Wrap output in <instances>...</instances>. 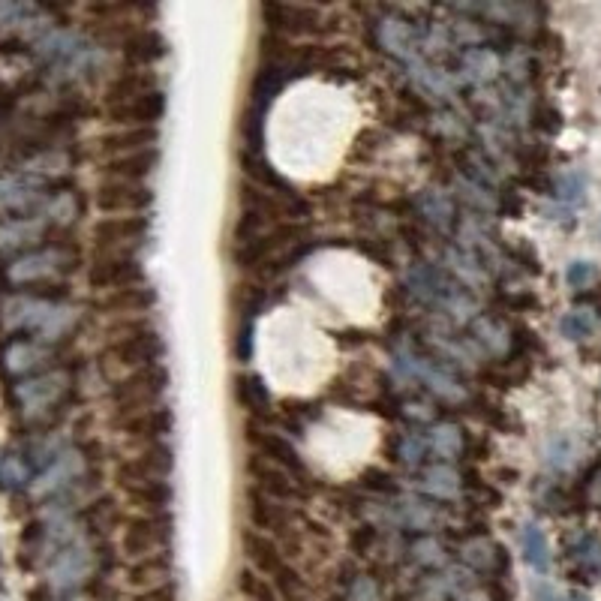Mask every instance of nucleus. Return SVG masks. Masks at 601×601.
Segmentation results:
<instances>
[{
    "instance_id": "obj_1",
    "label": "nucleus",
    "mask_w": 601,
    "mask_h": 601,
    "mask_svg": "<svg viewBox=\"0 0 601 601\" xmlns=\"http://www.w3.org/2000/svg\"><path fill=\"white\" fill-rule=\"evenodd\" d=\"M79 322V307L40 295H13L0 304V325L4 331L34 334L37 343H55L67 337Z\"/></svg>"
},
{
    "instance_id": "obj_2",
    "label": "nucleus",
    "mask_w": 601,
    "mask_h": 601,
    "mask_svg": "<svg viewBox=\"0 0 601 601\" xmlns=\"http://www.w3.org/2000/svg\"><path fill=\"white\" fill-rule=\"evenodd\" d=\"M34 52L43 58V64L49 67V73L61 82H79V79H91L100 64H103V49L94 46L91 40H85L76 31L67 28H52L46 31L37 43Z\"/></svg>"
},
{
    "instance_id": "obj_3",
    "label": "nucleus",
    "mask_w": 601,
    "mask_h": 601,
    "mask_svg": "<svg viewBox=\"0 0 601 601\" xmlns=\"http://www.w3.org/2000/svg\"><path fill=\"white\" fill-rule=\"evenodd\" d=\"M166 394H169V370L166 364H157V367L121 376L112 385V406L118 409L121 418H127V415L163 406Z\"/></svg>"
},
{
    "instance_id": "obj_4",
    "label": "nucleus",
    "mask_w": 601,
    "mask_h": 601,
    "mask_svg": "<svg viewBox=\"0 0 601 601\" xmlns=\"http://www.w3.org/2000/svg\"><path fill=\"white\" fill-rule=\"evenodd\" d=\"M103 358H106V367L130 376V373H139V370L163 364L166 340H163V334L157 328H151V331H142V334H130V337L112 340L103 349Z\"/></svg>"
},
{
    "instance_id": "obj_5",
    "label": "nucleus",
    "mask_w": 601,
    "mask_h": 601,
    "mask_svg": "<svg viewBox=\"0 0 601 601\" xmlns=\"http://www.w3.org/2000/svg\"><path fill=\"white\" fill-rule=\"evenodd\" d=\"M76 268V253L67 247H46V250H31L25 256H16L7 265V280L13 286H40L49 280H58Z\"/></svg>"
},
{
    "instance_id": "obj_6",
    "label": "nucleus",
    "mask_w": 601,
    "mask_h": 601,
    "mask_svg": "<svg viewBox=\"0 0 601 601\" xmlns=\"http://www.w3.org/2000/svg\"><path fill=\"white\" fill-rule=\"evenodd\" d=\"M172 532H175L172 517L166 511H145L124 523L121 547L130 559H148L166 550V544L172 541Z\"/></svg>"
},
{
    "instance_id": "obj_7",
    "label": "nucleus",
    "mask_w": 601,
    "mask_h": 601,
    "mask_svg": "<svg viewBox=\"0 0 601 601\" xmlns=\"http://www.w3.org/2000/svg\"><path fill=\"white\" fill-rule=\"evenodd\" d=\"M151 235V220L142 217H106L94 226V247L106 256H139Z\"/></svg>"
},
{
    "instance_id": "obj_8",
    "label": "nucleus",
    "mask_w": 601,
    "mask_h": 601,
    "mask_svg": "<svg viewBox=\"0 0 601 601\" xmlns=\"http://www.w3.org/2000/svg\"><path fill=\"white\" fill-rule=\"evenodd\" d=\"M70 373L67 370H46L37 376H28L16 385V403L28 418L52 412L70 391Z\"/></svg>"
},
{
    "instance_id": "obj_9",
    "label": "nucleus",
    "mask_w": 601,
    "mask_h": 601,
    "mask_svg": "<svg viewBox=\"0 0 601 601\" xmlns=\"http://www.w3.org/2000/svg\"><path fill=\"white\" fill-rule=\"evenodd\" d=\"M88 283L97 292H118V289L145 286V265H142L139 256H106V253H97L94 265L88 271Z\"/></svg>"
},
{
    "instance_id": "obj_10",
    "label": "nucleus",
    "mask_w": 601,
    "mask_h": 601,
    "mask_svg": "<svg viewBox=\"0 0 601 601\" xmlns=\"http://www.w3.org/2000/svg\"><path fill=\"white\" fill-rule=\"evenodd\" d=\"M94 571V550L85 538L61 547L52 559H49V583L55 589H76L79 583H85Z\"/></svg>"
},
{
    "instance_id": "obj_11",
    "label": "nucleus",
    "mask_w": 601,
    "mask_h": 601,
    "mask_svg": "<svg viewBox=\"0 0 601 601\" xmlns=\"http://www.w3.org/2000/svg\"><path fill=\"white\" fill-rule=\"evenodd\" d=\"M154 205V190L148 184H115L103 181L97 190V208L103 214H121V217H142Z\"/></svg>"
},
{
    "instance_id": "obj_12",
    "label": "nucleus",
    "mask_w": 601,
    "mask_h": 601,
    "mask_svg": "<svg viewBox=\"0 0 601 601\" xmlns=\"http://www.w3.org/2000/svg\"><path fill=\"white\" fill-rule=\"evenodd\" d=\"M85 478V457L82 451L64 448L34 481V493L37 496H61L67 490H73L79 481Z\"/></svg>"
},
{
    "instance_id": "obj_13",
    "label": "nucleus",
    "mask_w": 601,
    "mask_h": 601,
    "mask_svg": "<svg viewBox=\"0 0 601 601\" xmlns=\"http://www.w3.org/2000/svg\"><path fill=\"white\" fill-rule=\"evenodd\" d=\"M172 466H175V457H172L169 445H154V448H145L142 454L121 460L115 478H118V487L133 484V481H160V478L172 475Z\"/></svg>"
},
{
    "instance_id": "obj_14",
    "label": "nucleus",
    "mask_w": 601,
    "mask_h": 601,
    "mask_svg": "<svg viewBox=\"0 0 601 601\" xmlns=\"http://www.w3.org/2000/svg\"><path fill=\"white\" fill-rule=\"evenodd\" d=\"M166 115V91H154L145 97H130L121 103H109L106 106V118L118 127H151Z\"/></svg>"
},
{
    "instance_id": "obj_15",
    "label": "nucleus",
    "mask_w": 601,
    "mask_h": 601,
    "mask_svg": "<svg viewBox=\"0 0 601 601\" xmlns=\"http://www.w3.org/2000/svg\"><path fill=\"white\" fill-rule=\"evenodd\" d=\"M175 427V415L169 406H157V409H145V412H136V415H127L121 418L118 430L130 439V442H139L145 448H154V445H163V439L172 433Z\"/></svg>"
},
{
    "instance_id": "obj_16",
    "label": "nucleus",
    "mask_w": 601,
    "mask_h": 601,
    "mask_svg": "<svg viewBox=\"0 0 601 601\" xmlns=\"http://www.w3.org/2000/svg\"><path fill=\"white\" fill-rule=\"evenodd\" d=\"M49 193H43V184L31 175H10L0 178V208L13 211L16 217H31V211H43Z\"/></svg>"
},
{
    "instance_id": "obj_17",
    "label": "nucleus",
    "mask_w": 601,
    "mask_h": 601,
    "mask_svg": "<svg viewBox=\"0 0 601 601\" xmlns=\"http://www.w3.org/2000/svg\"><path fill=\"white\" fill-rule=\"evenodd\" d=\"M46 235V220L31 214V217H10L0 223V256H16L25 250L31 253L34 244H40Z\"/></svg>"
},
{
    "instance_id": "obj_18",
    "label": "nucleus",
    "mask_w": 601,
    "mask_h": 601,
    "mask_svg": "<svg viewBox=\"0 0 601 601\" xmlns=\"http://www.w3.org/2000/svg\"><path fill=\"white\" fill-rule=\"evenodd\" d=\"M157 142H160V133L154 127H133V130H118L97 139V154H103L106 160H118V157H130L142 151H157Z\"/></svg>"
},
{
    "instance_id": "obj_19",
    "label": "nucleus",
    "mask_w": 601,
    "mask_h": 601,
    "mask_svg": "<svg viewBox=\"0 0 601 601\" xmlns=\"http://www.w3.org/2000/svg\"><path fill=\"white\" fill-rule=\"evenodd\" d=\"M121 49H124V58L133 64V70H151V67H157L169 55V43L157 31H151V28L130 31L124 37Z\"/></svg>"
},
{
    "instance_id": "obj_20",
    "label": "nucleus",
    "mask_w": 601,
    "mask_h": 601,
    "mask_svg": "<svg viewBox=\"0 0 601 601\" xmlns=\"http://www.w3.org/2000/svg\"><path fill=\"white\" fill-rule=\"evenodd\" d=\"M157 166H160V151H142V154L106 160L100 172L106 181H115V184H145L157 172Z\"/></svg>"
},
{
    "instance_id": "obj_21",
    "label": "nucleus",
    "mask_w": 601,
    "mask_h": 601,
    "mask_svg": "<svg viewBox=\"0 0 601 601\" xmlns=\"http://www.w3.org/2000/svg\"><path fill=\"white\" fill-rule=\"evenodd\" d=\"M247 439L253 442V448L259 451V457H265L268 463L286 469L289 475L298 472L304 475V463H301V454L295 451L292 442H286L283 436L277 433H262V430H247Z\"/></svg>"
},
{
    "instance_id": "obj_22",
    "label": "nucleus",
    "mask_w": 601,
    "mask_h": 601,
    "mask_svg": "<svg viewBox=\"0 0 601 601\" xmlns=\"http://www.w3.org/2000/svg\"><path fill=\"white\" fill-rule=\"evenodd\" d=\"M52 352L46 343H37V340H13L7 349H4V370L13 373V376H37V370L43 364H49Z\"/></svg>"
},
{
    "instance_id": "obj_23",
    "label": "nucleus",
    "mask_w": 601,
    "mask_h": 601,
    "mask_svg": "<svg viewBox=\"0 0 601 601\" xmlns=\"http://www.w3.org/2000/svg\"><path fill=\"white\" fill-rule=\"evenodd\" d=\"M250 475H253V481L259 484V490H262L265 496L277 499V502H280V499H298V496H301V490H298V484L292 481V475H289L286 469L268 463V460L259 457V454H256V460L250 463Z\"/></svg>"
},
{
    "instance_id": "obj_24",
    "label": "nucleus",
    "mask_w": 601,
    "mask_h": 601,
    "mask_svg": "<svg viewBox=\"0 0 601 601\" xmlns=\"http://www.w3.org/2000/svg\"><path fill=\"white\" fill-rule=\"evenodd\" d=\"M100 307L112 310L118 316H145L151 307H157V289L154 286H133V289L106 292Z\"/></svg>"
},
{
    "instance_id": "obj_25",
    "label": "nucleus",
    "mask_w": 601,
    "mask_h": 601,
    "mask_svg": "<svg viewBox=\"0 0 601 601\" xmlns=\"http://www.w3.org/2000/svg\"><path fill=\"white\" fill-rule=\"evenodd\" d=\"M154 91H163L154 70H127L106 88V106L130 100V97H145V94H154Z\"/></svg>"
},
{
    "instance_id": "obj_26",
    "label": "nucleus",
    "mask_w": 601,
    "mask_h": 601,
    "mask_svg": "<svg viewBox=\"0 0 601 601\" xmlns=\"http://www.w3.org/2000/svg\"><path fill=\"white\" fill-rule=\"evenodd\" d=\"M121 490L127 493V499L139 502L148 511H166L169 502H172V496H175L169 478H160V481H133V484H124Z\"/></svg>"
},
{
    "instance_id": "obj_27",
    "label": "nucleus",
    "mask_w": 601,
    "mask_h": 601,
    "mask_svg": "<svg viewBox=\"0 0 601 601\" xmlns=\"http://www.w3.org/2000/svg\"><path fill=\"white\" fill-rule=\"evenodd\" d=\"M34 481V466L19 451H0V490L16 493Z\"/></svg>"
},
{
    "instance_id": "obj_28",
    "label": "nucleus",
    "mask_w": 601,
    "mask_h": 601,
    "mask_svg": "<svg viewBox=\"0 0 601 601\" xmlns=\"http://www.w3.org/2000/svg\"><path fill=\"white\" fill-rule=\"evenodd\" d=\"M250 520L259 526V529H286V508L277 502V499H271V496H265L262 490H250Z\"/></svg>"
},
{
    "instance_id": "obj_29",
    "label": "nucleus",
    "mask_w": 601,
    "mask_h": 601,
    "mask_svg": "<svg viewBox=\"0 0 601 601\" xmlns=\"http://www.w3.org/2000/svg\"><path fill=\"white\" fill-rule=\"evenodd\" d=\"M262 13L274 16L277 28H283L289 34H310V31H316V25L322 19L316 10H307V7H265Z\"/></svg>"
},
{
    "instance_id": "obj_30",
    "label": "nucleus",
    "mask_w": 601,
    "mask_h": 601,
    "mask_svg": "<svg viewBox=\"0 0 601 601\" xmlns=\"http://www.w3.org/2000/svg\"><path fill=\"white\" fill-rule=\"evenodd\" d=\"M520 544H523V556H526V562H529L535 571H547V568H550V547H547L544 532H541L535 523L523 526Z\"/></svg>"
},
{
    "instance_id": "obj_31",
    "label": "nucleus",
    "mask_w": 601,
    "mask_h": 601,
    "mask_svg": "<svg viewBox=\"0 0 601 601\" xmlns=\"http://www.w3.org/2000/svg\"><path fill=\"white\" fill-rule=\"evenodd\" d=\"M559 328L568 340H586L598 331V319H595L592 310H571V313L562 316Z\"/></svg>"
},
{
    "instance_id": "obj_32",
    "label": "nucleus",
    "mask_w": 601,
    "mask_h": 601,
    "mask_svg": "<svg viewBox=\"0 0 601 601\" xmlns=\"http://www.w3.org/2000/svg\"><path fill=\"white\" fill-rule=\"evenodd\" d=\"M382 43L388 46V52L400 55V58H412V28L406 22H385L382 25Z\"/></svg>"
},
{
    "instance_id": "obj_33",
    "label": "nucleus",
    "mask_w": 601,
    "mask_h": 601,
    "mask_svg": "<svg viewBox=\"0 0 601 601\" xmlns=\"http://www.w3.org/2000/svg\"><path fill=\"white\" fill-rule=\"evenodd\" d=\"M424 490L436 493V496H454L457 493V475L448 466H433L424 475Z\"/></svg>"
},
{
    "instance_id": "obj_34",
    "label": "nucleus",
    "mask_w": 601,
    "mask_h": 601,
    "mask_svg": "<svg viewBox=\"0 0 601 601\" xmlns=\"http://www.w3.org/2000/svg\"><path fill=\"white\" fill-rule=\"evenodd\" d=\"M238 397H241V403H247L250 409H259V406H268V403H271L268 388H265L262 379H256V376H241V379H238Z\"/></svg>"
},
{
    "instance_id": "obj_35",
    "label": "nucleus",
    "mask_w": 601,
    "mask_h": 601,
    "mask_svg": "<svg viewBox=\"0 0 601 601\" xmlns=\"http://www.w3.org/2000/svg\"><path fill=\"white\" fill-rule=\"evenodd\" d=\"M244 544H247V553L262 565V568H274L277 565V547L262 538L259 532H244Z\"/></svg>"
},
{
    "instance_id": "obj_36",
    "label": "nucleus",
    "mask_w": 601,
    "mask_h": 601,
    "mask_svg": "<svg viewBox=\"0 0 601 601\" xmlns=\"http://www.w3.org/2000/svg\"><path fill=\"white\" fill-rule=\"evenodd\" d=\"M430 445H433V448H436L442 457H454V454L460 451V445H463V442H460V433H457L454 427H448V424H445V427H436V430H433V436H430Z\"/></svg>"
},
{
    "instance_id": "obj_37",
    "label": "nucleus",
    "mask_w": 601,
    "mask_h": 601,
    "mask_svg": "<svg viewBox=\"0 0 601 601\" xmlns=\"http://www.w3.org/2000/svg\"><path fill=\"white\" fill-rule=\"evenodd\" d=\"M595 277H598V271H595L592 262H571L568 271H565V280H568L571 289H589L595 283Z\"/></svg>"
},
{
    "instance_id": "obj_38",
    "label": "nucleus",
    "mask_w": 601,
    "mask_h": 601,
    "mask_svg": "<svg viewBox=\"0 0 601 601\" xmlns=\"http://www.w3.org/2000/svg\"><path fill=\"white\" fill-rule=\"evenodd\" d=\"M577 559H580L586 568H592V571L601 574V541L592 538V535H586V538L577 544Z\"/></svg>"
},
{
    "instance_id": "obj_39",
    "label": "nucleus",
    "mask_w": 601,
    "mask_h": 601,
    "mask_svg": "<svg viewBox=\"0 0 601 601\" xmlns=\"http://www.w3.org/2000/svg\"><path fill=\"white\" fill-rule=\"evenodd\" d=\"M556 196L562 199V202H580V196H583V178L577 175V172H568V175H562L559 178V187H556Z\"/></svg>"
},
{
    "instance_id": "obj_40",
    "label": "nucleus",
    "mask_w": 601,
    "mask_h": 601,
    "mask_svg": "<svg viewBox=\"0 0 601 601\" xmlns=\"http://www.w3.org/2000/svg\"><path fill=\"white\" fill-rule=\"evenodd\" d=\"M547 454H550V463H553V466H568V463H571V442H568V436L553 439Z\"/></svg>"
},
{
    "instance_id": "obj_41",
    "label": "nucleus",
    "mask_w": 601,
    "mask_h": 601,
    "mask_svg": "<svg viewBox=\"0 0 601 601\" xmlns=\"http://www.w3.org/2000/svg\"><path fill=\"white\" fill-rule=\"evenodd\" d=\"M424 448H427V442H424L421 436H415V433H412V436H406V439H403V445H400V457H403V460H409V463H412V460H421Z\"/></svg>"
},
{
    "instance_id": "obj_42",
    "label": "nucleus",
    "mask_w": 601,
    "mask_h": 601,
    "mask_svg": "<svg viewBox=\"0 0 601 601\" xmlns=\"http://www.w3.org/2000/svg\"><path fill=\"white\" fill-rule=\"evenodd\" d=\"M0 568H4V556H0Z\"/></svg>"
}]
</instances>
